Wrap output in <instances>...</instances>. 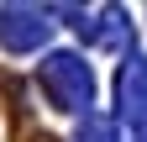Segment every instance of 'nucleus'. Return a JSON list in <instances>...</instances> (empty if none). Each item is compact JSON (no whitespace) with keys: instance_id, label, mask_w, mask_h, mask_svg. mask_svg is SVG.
Segmentation results:
<instances>
[{"instance_id":"nucleus-3","label":"nucleus","mask_w":147,"mask_h":142,"mask_svg":"<svg viewBox=\"0 0 147 142\" xmlns=\"http://www.w3.org/2000/svg\"><path fill=\"white\" fill-rule=\"evenodd\" d=\"M79 142H116V126H110L105 116H84V126H79Z\"/></svg>"},{"instance_id":"nucleus-2","label":"nucleus","mask_w":147,"mask_h":142,"mask_svg":"<svg viewBox=\"0 0 147 142\" xmlns=\"http://www.w3.org/2000/svg\"><path fill=\"white\" fill-rule=\"evenodd\" d=\"M47 37V11H37V5H11V11H0V47H11V53H26Z\"/></svg>"},{"instance_id":"nucleus-1","label":"nucleus","mask_w":147,"mask_h":142,"mask_svg":"<svg viewBox=\"0 0 147 142\" xmlns=\"http://www.w3.org/2000/svg\"><path fill=\"white\" fill-rule=\"evenodd\" d=\"M42 90H47V100L58 105V111H84L89 90H95L89 63H79L74 53H53V58L42 63Z\"/></svg>"}]
</instances>
